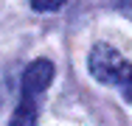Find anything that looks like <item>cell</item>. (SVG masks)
<instances>
[{"label":"cell","instance_id":"obj_3","mask_svg":"<svg viewBox=\"0 0 132 126\" xmlns=\"http://www.w3.org/2000/svg\"><path fill=\"white\" fill-rule=\"evenodd\" d=\"M39 98H20L17 104V109H14V115H11V121L9 126H37V115H39Z\"/></svg>","mask_w":132,"mask_h":126},{"label":"cell","instance_id":"obj_1","mask_svg":"<svg viewBox=\"0 0 132 126\" xmlns=\"http://www.w3.org/2000/svg\"><path fill=\"white\" fill-rule=\"evenodd\" d=\"M87 67L96 81L101 84H112V87H121L127 90L132 84V65L110 45H96L87 56Z\"/></svg>","mask_w":132,"mask_h":126},{"label":"cell","instance_id":"obj_2","mask_svg":"<svg viewBox=\"0 0 132 126\" xmlns=\"http://www.w3.org/2000/svg\"><path fill=\"white\" fill-rule=\"evenodd\" d=\"M51 81H53V65L48 59L31 62L26 67V73H23V95H26V98H39V95L48 90Z\"/></svg>","mask_w":132,"mask_h":126},{"label":"cell","instance_id":"obj_5","mask_svg":"<svg viewBox=\"0 0 132 126\" xmlns=\"http://www.w3.org/2000/svg\"><path fill=\"white\" fill-rule=\"evenodd\" d=\"M124 98H127V101H129V104H132V84H129V87H127V90H124Z\"/></svg>","mask_w":132,"mask_h":126},{"label":"cell","instance_id":"obj_4","mask_svg":"<svg viewBox=\"0 0 132 126\" xmlns=\"http://www.w3.org/2000/svg\"><path fill=\"white\" fill-rule=\"evenodd\" d=\"M37 11H56V8H62L68 0H28Z\"/></svg>","mask_w":132,"mask_h":126}]
</instances>
